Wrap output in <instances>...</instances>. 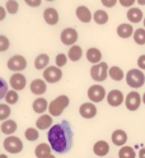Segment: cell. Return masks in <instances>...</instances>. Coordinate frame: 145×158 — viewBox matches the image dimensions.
<instances>
[{
	"mask_svg": "<svg viewBox=\"0 0 145 158\" xmlns=\"http://www.w3.org/2000/svg\"><path fill=\"white\" fill-rule=\"evenodd\" d=\"M47 138L52 151L56 153H67L73 147V130L70 124L66 120L60 124L52 125L48 130Z\"/></svg>",
	"mask_w": 145,
	"mask_h": 158,
	"instance_id": "6da1fadb",
	"label": "cell"
},
{
	"mask_svg": "<svg viewBox=\"0 0 145 158\" xmlns=\"http://www.w3.org/2000/svg\"><path fill=\"white\" fill-rule=\"evenodd\" d=\"M70 103V100L67 96H59L56 97L55 100L50 103V106H48V112H50L51 116H60L65 108L69 106Z\"/></svg>",
	"mask_w": 145,
	"mask_h": 158,
	"instance_id": "7a4b0ae2",
	"label": "cell"
},
{
	"mask_svg": "<svg viewBox=\"0 0 145 158\" xmlns=\"http://www.w3.org/2000/svg\"><path fill=\"white\" fill-rule=\"evenodd\" d=\"M126 83L131 88H140L145 83V75L140 69H131L126 74Z\"/></svg>",
	"mask_w": 145,
	"mask_h": 158,
	"instance_id": "3957f363",
	"label": "cell"
},
{
	"mask_svg": "<svg viewBox=\"0 0 145 158\" xmlns=\"http://www.w3.org/2000/svg\"><path fill=\"white\" fill-rule=\"evenodd\" d=\"M108 75H110V68L107 63H104V61H101L99 64L93 65L91 69V77L95 82H103L107 79Z\"/></svg>",
	"mask_w": 145,
	"mask_h": 158,
	"instance_id": "277c9868",
	"label": "cell"
},
{
	"mask_svg": "<svg viewBox=\"0 0 145 158\" xmlns=\"http://www.w3.org/2000/svg\"><path fill=\"white\" fill-rule=\"evenodd\" d=\"M3 147H4V149H5L6 152L15 154V153L22 152V149H23V143H22V140L19 139V138L10 135V136H6L5 139H4Z\"/></svg>",
	"mask_w": 145,
	"mask_h": 158,
	"instance_id": "5b68a950",
	"label": "cell"
},
{
	"mask_svg": "<svg viewBox=\"0 0 145 158\" xmlns=\"http://www.w3.org/2000/svg\"><path fill=\"white\" fill-rule=\"evenodd\" d=\"M26 68H27V60L22 55H14L8 60V69H10L12 72L19 73L24 70Z\"/></svg>",
	"mask_w": 145,
	"mask_h": 158,
	"instance_id": "8992f818",
	"label": "cell"
},
{
	"mask_svg": "<svg viewBox=\"0 0 145 158\" xmlns=\"http://www.w3.org/2000/svg\"><path fill=\"white\" fill-rule=\"evenodd\" d=\"M62 78V72L59 66H47L43 70V79L47 83H57Z\"/></svg>",
	"mask_w": 145,
	"mask_h": 158,
	"instance_id": "52a82bcc",
	"label": "cell"
},
{
	"mask_svg": "<svg viewBox=\"0 0 145 158\" xmlns=\"http://www.w3.org/2000/svg\"><path fill=\"white\" fill-rule=\"evenodd\" d=\"M104 97H107L106 89L99 85V84H94L88 89V98L92 102H101L104 100Z\"/></svg>",
	"mask_w": 145,
	"mask_h": 158,
	"instance_id": "ba28073f",
	"label": "cell"
},
{
	"mask_svg": "<svg viewBox=\"0 0 145 158\" xmlns=\"http://www.w3.org/2000/svg\"><path fill=\"white\" fill-rule=\"evenodd\" d=\"M141 103V96L138 92H130L126 98H125V105H126V108L130 111H136L138 108L140 107Z\"/></svg>",
	"mask_w": 145,
	"mask_h": 158,
	"instance_id": "9c48e42d",
	"label": "cell"
},
{
	"mask_svg": "<svg viewBox=\"0 0 145 158\" xmlns=\"http://www.w3.org/2000/svg\"><path fill=\"white\" fill-rule=\"evenodd\" d=\"M61 42L66 46H74V44L78 41V32L75 31L74 28H65L61 32Z\"/></svg>",
	"mask_w": 145,
	"mask_h": 158,
	"instance_id": "30bf717a",
	"label": "cell"
},
{
	"mask_svg": "<svg viewBox=\"0 0 145 158\" xmlns=\"http://www.w3.org/2000/svg\"><path fill=\"white\" fill-rule=\"evenodd\" d=\"M123 101H125L123 93L119 89H112L111 92L107 93V102L112 107H119Z\"/></svg>",
	"mask_w": 145,
	"mask_h": 158,
	"instance_id": "8fae6325",
	"label": "cell"
},
{
	"mask_svg": "<svg viewBox=\"0 0 145 158\" xmlns=\"http://www.w3.org/2000/svg\"><path fill=\"white\" fill-rule=\"evenodd\" d=\"M26 84H27V79H26V77L23 74L15 73V74L12 75V78H10V87L13 88L14 91L18 92V91L24 89Z\"/></svg>",
	"mask_w": 145,
	"mask_h": 158,
	"instance_id": "7c38bea8",
	"label": "cell"
},
{
	"mask_svg": "<svg viewBox=\"0 0 145 158\" xmlns=\"http://www.w3.org/2000/svg\"><path fill=\"white\" fill-rule=\"evenodd\" d=\"M79 114L84 118H93L97 115V107L93 105V102H85L79 107Z\"/></svg>",
	"mask_w": 145,
	"mask_h": 158,
	"instance_id": "4fadbf2b",
	"label": "cell"
},
{
	"mask_svg": "<svg viewBox=\"0 0 145 158\" xmlns=\"http://www.w3.org/2000/svg\"><path fill=\"white\" fill-rule=\"evenodd\" d=\"M43 19L47 24L55 26V24H57V22H59V13H57V10L54 8H47L43 12Z\"/></svg>",
	"mask_w": 145,
	"mask_h": 158,
	"instance_id": "5bb4252c",
	"label": "cell"
},
{
	"mask_svg": "<svg viewBox=\"0 0 145 158\" xmlns=\"http://www.w3.org/2000/svg\"><path fill=\"white\" fill-rule=\"evenodd\" d=\"M75 14L79 18V21L83 23H89L92 21V13L89 10V8H87L85 5H80L76 8Z\"/></svg>",
	"mask_w": 145,
	"mask_h": 158,
	"instance_id": "9a60e30c",
	"label": "cell"
},
{
	"mask_svg": "<svg viewBox=\"0 0 145 158\" xmlns=\"http://www.w3.org/2000/svg\"><path fill=\"white\" fill-rule=\"evenodd\" d=\"M111 139H112V143H113L115 145L122 147L125 143L127 142V134L125 133L123 130H121V129H117V130H115V131L112 133Z\"/></svg>",
	"mask_w": 145,
	"mask_h": 158,
	"instance_id": "2e32d148",
	"label": "cell"
},
{
	"mask_svg": "<svg viewBox=\"0 0 145 158\" xmlns=\"http://www.w3.org/2000/svg\"><path fill=\"white\" fill-rule=\"evenodd\" d=\"M126 17L131 23H139V22L143 21V18H144L143 10L140 8H130L127 10V13H126Z\"/></svg>",
	"mask_w": 145,
	"mask_h": 158,
	"instance_id": "e0dca14e",
	"label": "cell"
},
{
	"mask_svg": "<svg viewBox=\"0 0 145 158\" xmlns=\"http://www.w3.org/2000/svg\"><path fill=\"white\" fill-rule=\"evenodd\" d=\"M52 117L54 116H51V115H41V117H38L36 121L37 129H40V130L50 129L51 124H52Z\"/></svg>",
	"mask_w": 145,
	"mask_h": 158,
	"instance_id": "ac0fdd59",
	"label": "cell"
},
{
	"mask_svg": "<svg viewBox=\"0 0 145 158\" xmlns=\"http://www.w3.org/2000/svg\"><path fill=\"white\" fill-rule=\"evenodd\" d=\"M87 59L88 61L92 64H99L102 60V52L99 51V48L97 47H91L88 51H87Z\"/></svg>",
	"mask_w": 145,
	"mask_h": 158,
	"instance_id": "d6986e66",
	"label": "cell"
},
{
	"mask_svg": "<svg viewBox=\"0 0 145 158\" xmlns=\"http://www.w3.org/2000/svg\"><path fill=\"white\" fill-rule=\"evenodd\" d=\"M46 83L45 81H42V79H34V81H32L31 83V92L33 94H37V96H40V94H43L46 92Z\"/></svg>",
	"mask_w": 145,
	"mask_h": 158,
	"instance_id": "ffe728a7",
	"label": "cell"
},
{
	"mask_svg": "<svg viewBox=\"0 0 145 158\" xmlns=\"http://www.w3.org/2000/svg\"><path fill=\"white\" fill-rule=\"evenodd\" d=\"M93 152H94V154H97V156L103 157V156H106V154H108V152H110V145H108L107 142H104V140H98V142L94 144V147H93Z\"/></svg>",
	"mask_w": 145,
	"mask_h": 158,
	"instance_id": "44dd1931",
	"label": "cell"
},
{
	"mask_svg": "<svg viewBox=\"0 0 145 158\" xmlns=\"http://www.w3.org/2000/svg\"><path fill=\"white\" fill-rule=\"evenodd\" d=\"M48 106H50V103L47 102V100L40 97V98H36V100L33 101L32 108H33V111L37 112V114H43L46 110H48Z\"/></svg>",
	"mask_w": 145,
	"mask_h": 158,
	"instance_id": "7402d4cb",
	"label": "cell"
},
{
	"mask_svg": "<svg viewBox=\"0 0 145 158\" xmlns=\"http://www.w3.org/2000/svg\"><path fill=\"white\" fill-rule=\"evenodd\" d=\"M117 35L121 38H129L134 36V28L130 23H122L117 27Z\"/></svg>",
	"mask_w": 145,
	"mask_h": 158,
	"instance_id": "603a6c76",
	"label": "cell"
},
{
	"mask_svg": "<svg viewBox=\"0 0 145 158\" xmlns=\"http://www.w3.org/2000/svg\"><path fill=\"white\" fill-rule=\"evenodd\" d=\"M51 145L50 144H46V143H41L36 147L34 149V154L37 158H45L47 157L48 154H51Z\"/></svg>",
	"mask_w": 145,
	"mask_h": 158,
	"instance_id": "cb8c5ba5",
	"label": "cell"
},
{
	"mask_svg": "<svg viewBox=\"0 0 145 158\" xmlns=\"http://www.w3.org/2000/svg\"><path fill=\"white\" fill-rule=\"evenodd\" d=\"M0 129H2L3 134L10 135V134L15 133V130H17V123L14 120H4L2 123V125H0Z\"/></svg>",
	"mask_w": 145,
	"mask_h": 158,
	"instance_id": "d4e9b609",
	"label": "cell"
},
{
	"mask_svg": "<svg viewBox=\"0 0 145 158\" xmlns=\"http://www.w3.org/2000/svg\"><path fill=\"white\" fill-rule=\"evenodd\" d=\"M48 63H50V57L47 54H40L36 59H34V68L37 70H41V69H46Z\"/></svg>",
	"mask_w": 145,
	"mask_h": 158,
	"instance_id": "484cf974",
	"label": "cell"
},
{
	"mask_svg": "<svg viewBox=\"0 0 145 158\" xmlns=\"http://www.w3.org/2000/svg\"><path fill=\"white\" fill-rule=\"evenodd\" d=\"M67 56H69V60H71V61H78V60H80L82 56H83L82 47L78 46V45L71 46V48H69V54H67Z\"/></svg>",
	"mask_w": 145,
	"mask_h": 158,
	"instance_id": "4316f807",
	"label": "cell"
},
{
	"mask_svg": "<svg viewBox=\"0 0 145 158\" xmlns=\"http://www.w3.org/2000/svg\"><path fill=\"white\" fill-rule=\"evenodd\" d=\"M93 19L97 24H106L108 22V13L106 10H95L93 14Z\"/></svg>",
	"mask_w": 145,
	"mask_h": 158,
	"instance_id": "83f0119b",
	"label": "cell"
},
{
	"mask_svg": "<svg viewBox=\"0 0 145 158\" xmlns=\"http://www.w3.org/2000/svg\"><path fill=\"white\" fill-rule=\"evenodd\" d=\"M110 77L116 82H120L123 79V72L122 69L119 66H111L110 68Z\"/></svg>",
	"mask_w": 145,
	"mask_h": 158,
	"instance_id": "f1b7e54d",
	"label": "cell"
},
{
	"mask_svg": "<svg viewBox=\"0 0 145 158\" xmlns=\"http://www.w3.org/2000/svg\"><path fill=\"white\" fill-rule=\"evenodd\" d=\"M119 157L120 158H135V157H136V154H135V151L132 149L131 147L125 145V147H122L121 149L119 151Z\"/></svg>",
	"mask_w": 145,
	"mask_h": 158,
	"instance_id": "f546056e",
	"label": "cell"
},
{
	"mask_svg": "<svg viewBox=\"0 0 145 158\" xmlns=\"http://www.w3.org/2000/svg\"><path fill=\"white\" fill-rule=\"evenodd\" d=\"M134 41L138 45H145V29L144 28H138L134 32Z\"/></svg>",
	"mask_w": 145,
	"mask_h": 158,
	"instance_id": "4dcf8cb0",
	"label": "cell"
},
{
	"mask_svg": "<svg viewBox=\"0 0 145 158\" xmlns=\"http://www.w3.org/2000/svg\"><path fill=\"white\" fill-rule=\"evenodd\" d=\"M5 102L8 103V105H14V103H17L18 102V100H19V96H18V92L17 91H14V89H10L8 93H6V96H5Z\"/></svg>",
	"mask_w": 145,
	"mask_h": 158,
	"instance_id": "1f68e13d",
	"label": "cell"
},
{
	"mask_svg": "<svg viewBox=\"0 0 145 158\" xmlns=\"http://www.w3.org/2000/svg\"><path fill=\"white\" fill-rule=\"evenodd\" d=\"M24 136H26V139H27V140L34 142V140L38 139L40 134H38V130L34 129V127H28V129L26 130V133H24Z\"/></svg>",
	"mask_w": 145,
	"mask_h": 158,
	"instance_id": "d6a6232c",
	"label": "cell"
},
{
	"mask_svg": "<svg viewBox=\"0 0 145 158\" xmlns=\"http://www.w3.org/2000/svg\"><path fill=\"white\" fill-rule=\"evenodd\" d=\"M6 12L10 13V14H17L19 10V4L17 3V0H8L6 2Z\"/></svg>",
	"mask_w": 145,
	"mask_h": 158,
	"instance_id": "836d02e7",
	"label": "cell"
},
{
	"mask_svg": "<svg viewBox=\"0 0 145 158\" xmlns=\"http://www.w3.org/2000/svg\"><path fill=\"white\" fill-rule=\"evenodd\" d=\"M10 115V107L8 103L0 105V120H6L8 116Z\"/></svg>",
	"mask_w": 145,
	"mask_h": 158,
	"instance_id": "e575fe53",
	"label": "cell"
},
{
	"mask_svg": "<svg viewBox=\"0 0 145 158\" xmlns=\"http://www.w3.org/2000/svg\"><path fill=\"white\" fill-rule=\"evenodd\" d=\"M67 59H69V56H66L65 54H59L56 56V66H59V68H62L64 65H66L67 63Z\"/></svg>",
	"mask_w": 145,
	"mask_h": 158,
	"instance_id": "d590c367",
	"label": "cell"
},
{
	"mask_svg": "<svg viewBox=\"0 0 145 158\" xmlns=\"http://www.w3.org/2000/svg\"><path fill=\"white\" fill-rule=\"evenodd\" d=\"M9 45H10L9 40L5 36H0V51H6Z\"/></svg>",
	"mask_w": 145,
	"mask_h": 158,
	"instance_id": "8d00e7d4",
	"label": "cell"
},
{
	"mask_svg": "<svg viewBox=\"0 0 145 158\" xmlns=\"http://www.w3.org/2000/svg\"><path fill=\"white\" fill-rule=\"evenodd\" d=\"M24 3H26L28 6H33V8H36V6H40V5H41L42 0H24Z\"/></svg>",
	"mask_w": 145,
	"mask_h": 158,
	"instance_id": "74e56055",
	"label": "cell"
},
{
	"mask_svg": "<svg viewBox=\"0 0 145 158\" xmlns=\"http://www.w3.org/2000/svg\"><path fill=\"white\" fill-rule=\"evenodd\" d=\"M0 82H2V85H3V88H2V92H0V98H5V96H6V93L9 92V91H6V83H5V81L4 79H0Z\"/></svg>",
	"mask_w": 145,
	"mask_h": 158,
	"instance_id": "f35d334b",
	"label": "cell"
},
{
	"mask_svg": "<svg viewBox=\"0 0 145 158\" xmlns=\"http://www.w3.org/2000/svg\"><path fill=\"white\" fill-rule=\"evenodd\" d=\"M102 4L106 6V8H112L116 5V3H117V0H101Z\"/></svg>",
	"mask_w": 145,
	"mask_h": 158,
	"instance_id": "ab89813d",
	"label": "cell"
},
{
	"mask_svg": "<svg viewBox=\"0 0 145 158\" xmlns=\"http://www.w3.org/2000/svg\"><path fill=\"white\" fill-rule=\"evenodd\" d=\"M119 2H120V4H121L122 6L129 8V6H132V5H134V3L136 2V0H119Z\"/></svg>",
	"mask_w": 145,
	"mask_h": 158,
	"instance_id": "60d3db41",
	"label": "cell"
},
{
	"mask_svg": "<svg viewBox=\"0 0 145 158\" xmlns=\"http://www.w3.org/2000/svg\"><path fill=\"white\" fill-rule=\"evenodd\" d=\"M138 66L143 70H145V55H141L139 59H138Z\"/></svg>",
	"mask_w": 145,
	"mask_h": 158,
	"instance_id": "b9f144b4",
	"label": "cell"
},
{
	"mask_svg": "<svg viewBox=\"0 0 145 158\" xmlns=\"http://www.w3.org/2000/svg\"><path fill=\"white\" fill-rule=\"evenodd\" d=\"M0 13H2V15H0V21H3V19L5 18V9L0 6Z\"/></svg>",
	"mask_w": 145,
	"mask_h": 158,
	"instance_id": "7bdbcfd3",
	"label": "cell"
},
{
	"mask_svg": "<svg viewBox=\"0 0 145 158\" xmlns=\"http://www.w3.org/2000/svg\"><path fill=\"white\" fill-rule=\"evenodd\" d=\"M139 158H145V148H141L139 152Z\"/></svg>",
	"mask_w": 145,
	"mask_h": 158,
	"instance_id": "ee69618b",
	"label": "cell"
},
{
	"mask_svg": "<svg viewBox=\"0 0 145 158\" xmlns=\"http://www.w3.org/2000/svg\"><path fill=\"white\" fill-rule=\"evenodd\" d=\"M136 2H138L140 5H145V0H136Z\"/></svg>",
	"mask_w": 145,
	"mask_h": 158,
	"instance_id": "f6af8a7d",
	"label": "cell"
},
{
	"mask_svg": "<svg viewBox=\"0 0 145 158\" xmlns=\"http://www.w3.org/2000/svg\"><path fill=\"white\" fill-rule=\"evenodd\" d=\"M45 158H56V157H55V156H52V154H48V156H47V157H45Z\"/></svg>",
	"mask_w": 145,
	"mask_h": 158,
	"instance_id": "bcb514c9",
	"label": "cell"
},
{
	"mask_svg": "<svg viewBox=\"0 0 145 158\" xmlns=\"http://www.w3.org/2000/svg\"><path fill=\"white\" fill-rule=\"evenodd\" d=\"M0 158H8V157L5 154H2V156H0Z\"/></svg>",
	"mask_w": 145,
	"mask_h": 158,
	"instance_id": "7dc6e473",
	"label": "cell"
},
{
	"mask_svg": "<svg viewBox=\"0 0 145 158\" xmlns=\"http://www.w3.org/2000/svg\"><path fill=\"white\" fill-rule=\"evenodd\" d=\"M143 102H144V105H145V93H144V96H143Z\"/></svg>",
	"mask_w": 145,
	"mask_h": 158,
	"instance_id": "c3c4849f",
	"label": "cell"
},
{
	"mask_svg": "<svg viewBox=\"0 0 145 158\" xmlns=\"http://www.w3.org/2000/svg\"><path fill=\"white\" fill-rule=\"evenodd\" d=\"M46 2H55V0H46Z\"/></svg>",
	"mask_w": 145,
	"mask_h": 158,
	"instance_id": "681fc988",
	"label": "cell"
},
{
	"mask_svg": "<svg viewBox=\"0 0 145 158\" xmlns=\"http://www.w3.org/2000/svg\"><path fill=\"white\" fill-rule=\"evenodd\" d=\"M144 27H145V18H144Z\"/></svg>",
	"mask_w": 145,
	"mask_h": 158,
	"instance_id": "f907efd6",
	"label": "cell"
}]
</instances>
